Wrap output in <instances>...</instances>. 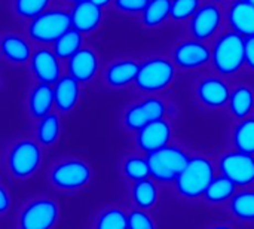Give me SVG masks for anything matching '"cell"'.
<instances>
[{"instance_id":"cell-1","label":"cell","mask_w":254,"mask_h":229,"mask_svg":"<svg viewBox=\"0 0 254 229\" xmlns=\"http://www.w3.org/2000/svg\"><path fill=\"white\" fill-rule=\"evenodd\" d=\"M211 63L219 75H237L246 64V37L235 31L222 33L211 49Z\"/></svg>"},{"instance_id":"cell-2","label":"cell","mask_w":254,"mask_h":229,"mask_svg":"<svg viewBox=\"0 0 254 229\" xmlns=\"http://www.w3.org/2000/svg\"><path fill=\"white\" fill-rule=\"evenodd\" d=\"M214 180L213 162L205 156H192L189 164L179 176L176 191L186 200H196L205 195L208 186Z\"/></svg>"},{"instance_id":"cell-3","label":"cell","mask_w":254,"mask_h":229,"mask_svg":"<svg viewBox=\"0 0 254 229\" xmlns=\"http://www.w3.org/2000/svg\"><path fill=\"white\" fill-rule=\"evenodd\" d=\"M71 28V15L64 9H48L28 22L27 33L33 42L48 45L55 43Z\"/></svg>"},{"instance_id":"cell-4","label":"cell","mask_w":254,"mask_h":229,"mask_svg":"<svg viewBox=\"0 0 254 229\" xmlns=\"http://www.w3.org/2000/svg\"><path fill=\"white\" fill-rule=\"evenodd\" d=\"M147 161L150 167V176L162 183H171L179 179L190 156L177 146H165L159 151L147 153Z\"/></svg>"},{"instance_id":"cell-5","label":"cell","mask_w":254,"mask_h":229,"mask_svg":"<svg viewBox=\"0 0 254 229\" xmlns=\"http://www.w3.org/2000/svg\"><path fill=\"white\" fill-rule=\"evenodd\" d=\"M176 77L174 61L164 57H152L140 63L135 85L140 91L155 94L167 89Z\"/></svg>"},{"instance_id":"cell-6","label":"cell","mask_w":254,"mask_h":229,"mask_svg":"<svg viewBox=\"0 0 254 229\" xmlns=\"http://www.w3.org/2000/svg\"><path fill=\"white\" fill-rule=\"evenodd\" d=\"M42 145L31 139L16 140L7 153V168L16 179H27L33 176L42 165L43 153Z\"/></svg>"},{"instance_id":"cell-7","label":"cell","mask_w":254,"mask_h":229,"mask_svg":"<svg viewBox=\"0 0 254 229\" xmlns=\"http://www.w3.org/2000/svg\"><path fill=\"white\" fill-rule=\"evenodd\" d=\"M92 177L91 167L82 159H65L58 162L49 174L51 183L61 191L85 188Z\"/></svg>"},{"instance_id":"cell-8","label":"cell","mask_w":254,"mask_h":229,"mask_svg":"<svg viewBox=\"0 0 254 229\" xmlns=\"http://www.w3.org/2000/svg\"><path fill=\"white\" fill-rule=\"evenodd\" d=\"M60 218V207L54 200L37 198L19 213V229H52Z\"/></svg>"},{"instance_id":"cell-9","label":"cell","mask_w":254,"mask_h":229,"mask_svg":"<svg viewBox=\"0 0 254 229\" xmlns=\"http://www.w3.org/2000/svg\"><path fill=\"white\" fill-rule=\"evenodd\" d=\"M165 103L158 97H147L129 106L124 113V125L129 131H140L150 122L165 118Z\"/></svg>"},{"instance_id":"cell-10","label":"cell","mask_w":254,"mask_h":229,"mask_svg":"<svg viewBox=\"0 0 254 229\" xmlns=\"http://www.w3.org/2000/svg\"><path fill=\"white\" fill-rule=\"evenodd\" d=\"M219 168L222 176L231 179L237 186L254 183V155L235 149L220 158Z\"/></svg>"},{"instance_id":"cell-11","label":"cell","mask_w":254,"mask_h":229,"mask_svg":"<svg viewBox=\"0 0 254 229\" xmlns=\"http://www.w3.org/2000/svg\"><path fill=\"white\" fill-rule=\"evenodd\" d=\"M223 22L222 9L217 3H204L189 19V33L192 39L205 42L217 34Z\"/></svg>"},{"instance_id":"cell-12","label":"cell","mask_w":254,"mask_h":229,"mask_svg":"<svg viewBox=\"0 0 254 229\" xmlns=\"http://www.w3.org/2000/svg\"><path fill=\"white\" fill-rule=\"evenodd\" d=\"M173 61L182 70H196L211 61V49L196 39L183 40L174 48Z\"/></svg>"},{"instance_id":"cell-13","label":"cell","mask_w":254,"mask_h":229,"mask_svg":"<svg viewBox=\"0 0 254 229\" xmlns=\"http://www.w3.org/2000/svg\"><path fill=\"white\" fill-rule=\"evenodd\" d=\"M30 70L40 83L55 85L61 77L60 58L54 49L48 48H39L33 52L30 60Z\"/></svg>"},{"instance_id":"cell-14","label":"cell","mask_w":254,"mask_h":229,"mask_svg":"<svg viewBox=\"0 0 254 229\" xmlns=\"http://www.w3.org/2000/svg\"><path fill=\"white\" fill-rule=\"evenodd\" d=\"M171 139V125L168 121L159 119L155 122H150L140 131H137V146L144 151L146 153H152L155 151H159L165 146H168Z\"/></svg>"},{"instance_id":"cell-15","label":"cell","mask_w":254,"mask_h":229,"mask_svg":"<svg viewBox=\"0 0 254 229\" xmlns=\"http://www.w3.org/2000/svg\"><path fill=\"white\" fill-rule=\"evenodd\" d=\"M231 88L226 80L219 76H208L202 79L196 86V95L199 101L211 109L223 107L229 103L231 98Z\"/></svg>"},{"instance_id":"cell-16","label":"cell","mask_w":254,"mask_h":229,"mask_svg":"<svg viewBox=\"0 0 254 229\" xmlns=\"http://www.w3.org/2000/svg\"><path fill=\"white\" fill-rule=\"evenodd\" d=\"M71 27L82 34L95 31L103 21V7L97 6L91 0H82L73 4L71 10Z\"/></svg>"},{"instance_id":"cell-17","label":"cell","mask_w":254,"mask_h":229,"mask_svg":"<svg viewBox=\"0 0 254 229\" xmlns=\"http://www.w3.org/2000/svg\"><path fill=\"white\" fill-rule=\"evenodd\" d=\"M98 55L91 48H82L67 63V72L80 83L91 82L98 72Z\"/></svg>"},{"instance_id":"cell-18","label":"cell","mask_w":254,"mask_h":229,"mask_svg":"<svg viewBox=\"0 0 254 229\" xmlns=\"http://www.w3.org/2000/svg\"><path fill=\"white\" fill-rule=\"evenodd\" d=\"M228 24L232 31L243 37L254 36V6L247 0H235L226 13Z\"/></svg>"},{"instance_id":"cell-19","label":"cell","mask_w":254,"mask_h":229,"mask_svg":"<svg viewBox=\"0 0 254 229\" xmlns=\"http://www.w3.org/2000/svg\"><path fill=\"white\" fill-rule=\"evenodd\" d=\"M140 64L131 58H122L112 63L104 73L106 85L113 89L125 88L131 83H135L138 76Z\"/></svg>"},{"instance_id":"cell-20","label":"cell","mask_w":254,"mask_h":229,"mask_svg":"<svg viewBox=\"0 0 254 229\" xmlns=\"http://www.w3.org/2000/svg\"><path fill=\"white\" fill-rule=\"evenodd\" d=\"M55 107L61 113H68L74 110L80 98V82H77L70 75L61 76L54 85Z\"/></svg>"},{"instance_id":"cell-21","label":"cell","mask_w":254,"mask_h":229,"mask_svg":"<svg viewBox=\"0 0 254 229\" xmlns=\"http://www.w3.org/2000/svg\"><path fill=\"white\" fill-rule=\"evenodd\" d=\"M0 49H1L3 58L7 63L16 64V66L30 63L31 55H33V51H31L28 40L19 34H15V33L3 34L1 42H0Z\"/></svg>"},{"instance_id":"cell-22","label":"cell","mask_w":254,"mask_h":229,"mask_svg":"<svg viewBox=\"0 0 254 229\" xmlns=\"http://www.w3.org/2000/svg\"><path fill=\"white\" fill-rule=\"evenodd\" d=\"M55 106L54 98V86L48 83H37L31 88L27 100L28 113L34 119H42L43 116L49 115L52 107Z\"/></svg>"},{"instance_id":"cell-23","label":"cell","mask_w":254,"mask_h":229,"mask_svg":"<svg viewBox=\"0 0 254 229\" xmlns=\"http://www.w3.org/2000/svg\"><path fill=\"white\" fill-rule=\"evenodd\" d=\"M229 110L234 115V118L243 121L249 118L254 107V92L253 89L247 85H238L231 91L229 98Z\"/></svg>"},{"instance_id":"cell-24","label":"cell","mask_w":254,"mask_h":229,"mask_svg":"<svg viewBox=\"0 0 254 229\" xmlns=\"http://www.w3.org/2000/svg\"><path fill=\"white\" fill-rule=\"evenodd\" d=\"M171 18V0H150L141 13V24L146 28H156Z\"/></svg>"},{"instance_id":"cell-25","label":"cell","mask_w":254,"mask_h":229,"mask_svg":"<svg viewBox=\"0 0 254 229\" xmlns=\"http://www.w3.org/2000/svg\"><path fill=\"white\" fill-rule=\"evenodd\" d=\"M61 134V119L57 113H49L39 119L36 128V139L42 146H52Z\"/></svg>"},{"instance_id":"cell-26","label":"cell","mask_w":254,"mask_h":229,"mask_svg":"<svg viewBox=\"0 0 254 229\" xmlns=\"http://www.w3.org/2000/svg\"><path fill=\"white\" fill-rule=\"evenodd\" d=\"M131 197L138 209L147 210V209H152L158 201V188L153 180L143 179V180L134 182Z\"/></svg>"},{"instance_id":"cell-27","label":"cell","mask_w":254,"mask_h":229,"mask_svg":"<svg viewBox=\"0 0 254 229\" xmlns=\"http://www.w3.org/2000/svg\"><path fill=\"white\" fill-rule=\"evenodd\" d=\"M235 194H237V185L226 176H219V177H214L204 198L211 204H222L225 201L232 200Z\"/></svg>"},{"instance_id":"cell-28","label":"cell","mask_w":254,"mask_h":229,"mask_svg":"<svg viewBox=\"0 0 254 229\" xmlns=\"http://www.w3.org/2000/svg\"><path fill=\"white\" fill-rule=\"evenodd\" d=\"M83 42V34L73 27L65 31L55 43H54V52L60 60H68L71 58L77 51H80Z\"/></svg>"},{"instance_id":"cell-29","label":"cell","mask_w":254,"mask_h":229,"mask_svg":"<svg viewBox=\"0 0 254 229\" xmlns=\"http://www.w3.org/2000/svg\"><path fill=\"white\" fill-rule=\"evenodd\" d=\"M232 139L237 151L254 155V118H246L237 124Z\"/></svg>"},{"instance_id":"cell-30","label":"cell","mask_w":254,"mask_h":229,"mask_svg":"<svg viewBox=\"0 0 254 229\" xmlns=\"http://www.w3.org/2000/svg\"><path fill=\"white\" fill-rule=\"evenodd\" d=\"M232 215L244 222H254V191H241L231 200Z\"/></svg>"},{"instance_id":"cell-31","label":"cell","mask_w":254,"mask_h":229,"mask_svg":"<svg viewBox=\"0 0 254 229\" xmlns=\"http://www.w3.org/2000/svg\"><path fill=\"white\" fill-rule=\"evenodd\" d=\"M122 173L127 179L132 180V182H138L143 179H149L150 176V167H149V161L147 158L143 156H128L124 164H122Z\"/></svg>"},{"instance_id":"cell-32","label":"cell","mask_w":254,"mask_h":229,"mask_svg":"<svg viewBox=\"0 0 254 229\" xmlns=\"http://www.w3.org/2000/svg\"><path fill=\"white\" fill-rule=\"evenodd\" d=\"M95 229H128V215L116 207L107 209L97 218Z\"/></svg>"},{"instance_id":"cell-33","label":"cell","mask_w":254,"mask_h":229,"mask_svg":"<svg viewBox=\"0 0 254 229\" xmlns=\"http://www.w3.org/2000/svg\"><path fill=\"white\" fill-rule=\"evenodd\" d=\"M51 0H13V10L19 18L34 19L45 10H48Z\"/></svg>"},{"instance_id":"cell-34","label":"cell","mask_w":254,"mask_h":229,"mask_svg":"<svg viewBox=\"0 0 254 229\" xmlns=\"http://www.w3.org/2000/svg\"><path fill=\"white\" fill-rule=\"evenodd\" d=\"M201 7V0H171V19L183 22L190 19Z\"/></svg>"},{"instance_id":"cell-35","label":"cell","mask_w":254,"mask_h":229,"mask_svg":"<svg viewBox=\"0 0 254 229\" xmlns=\"http://www.w3.org/2000/svg\"><path fill=\"white\" fill-rule=\"evenodd\" d=\"M128 229H156V224L146 210L138 209L128 215Z\"/></svg>"},{"instance_id":"cell-36","label":"cell","mask_w":254,"mask_h":229,"mask_svg":"<svg viewBox=\"0 0 254 229\" xmlns=\"http://www.w3.org/2000/svg\"><path fill=\"white\" fill-rule=\"evenodd\" d=\"M150 0H115V7L124 13H143Z\"/></svg>"},{"instance_id":"cell-37","label":"cell","mask_w":254,"mask_h":229,"mask_svg":"<svg viewBox=\"0 0 254 229\" xmlns=\"http://www.w3.org/2000/svg\"><path fill=\"white\" fill-rule=\"evenodd\" d=\"M246 66L254 70V36L246 37Z\"/></svg>"},{"instance_id":"cell-38","label":"cell","mask_w":254,"mask_h":229,"mask_svg":"<svg viewBox=\"0 0 254 229\" xmlns=\"http://www.w3.org/2000/svg\"><path fill=\"white\" fill-rule=\"evenodd\" d=\"M10 207V195L7 192V189L4 188V185L0 186V212L6 213Z\"/></svg>"},{"instance_id":"cell-39","label":"cell","mask_w":254,"mask_h":229,"mask_svg":"<svg viewBox=\"0 0 254 229\" xmlns=\"http://www.w3.org/2000/svg\"><path fill=\"white\" fill-rule=\"evenodd\" d=\"M92 3H95L97 6H100V7H106V6H109L112 1H115V0H91Z\"/></svg>"},{"instance_id":"cell-40","label":"cell","mask_w":254,"mask_h":229,"mask_svg":"<svg viewBox=\"0 0 254 229\" xmlns=\"http://www.w3.org/2000/svg\"><path fill=\"white\" fill-rule=\"evenodd\" d=\"M210 229H235L231 225H216V227H211Z\"/></svg>"},{"instance_id":"cell-41","label":"cell","mask_w":254,"mask_h":229,"mask_svg":"<svg viewBox=\"0 0 254 229\" xmlns=\"http://www.w3.org/2000/svg\"><path fill=\"white\" fill-rule=\"evenodd\" d=\"M67 1H70V3H73V4H74V3H77V1H82V0H67Z\"/></svg>"},{"instance_id":"cell-42","label":"cell","mask_w":254,"mask_h":229,"mask_svg":"<svg viewBox=\"0 0 254 229\" xmlns=\"http://www.w3.org/2000/svg\"><path fill=\"white\" fill-rule=\"evenodd\" d=\"M213 3H220V1H225V0H211Z\"/></svg>"},{"instance_id":"cell-43","label":"cell","mask_w":254,"mask_h":229,"mask_svg":"<svg viewBox=\"0 0 254 229\" xmlns=\"http://www.w3.org/2000/svg\"><path fill=\"white\" fill-rule=\"evenodd\" d=\"M247 1H249V3H252V4L254 6V0H247Z\"/></svg>"}]
</instances>
